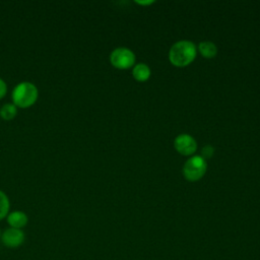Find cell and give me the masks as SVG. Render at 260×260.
<instances>
[{
  "label": "cell",
  "mask_w": 260,
  "mask_h": 260,
  "mask_svg": "<svg viewBox=\"0 0 260 260\" xmlns=\"http://www.w3.org/2000/svg\"><path fill=\"white\" fill-rule=\"evenodd\" d=\"M196 57L195 45L190 41H179L175 43L169 53L170 61L177 67L189 65Z\"/></svg>",
  "instance_id": "cell-1"
},
{
  "label": "cell",
  "mask_w": 260,
  "mask_h": 260,
  "mask_svg": "<svg viewBox=\"0 0 260 260\" xmlns=\"http://www.w3.org/2000/svg\"><path fill=\"white\" fill-rule=\"evenodd\" d=\"M38 88L35 84L23 81L18 83L12 90L13 104L20 108H28L35 104L38 99Z\"/></svg>",
  "instance_id": "cell-2"
},
{
  "label": "cell",
  "mask_w": 260,
  "mask_h": 260,
  "mask_svg": "<svg viewBox=\"0 0 260 260\" xmlns=\"http://www.w3.org/2000/svg\"><path fill=\"white\" fill-rule=\"evenodd\" d=\"M206 172V162L201 156H192L183 168L184 177L191 182L200 180Z\"/></svg>",
  "instance_id": "cell-3"
},
{
  "label": "cell",
  "mask_w": 260,
  "mask_h": 260,
  "mask_svg": "<svg viewBox=\"0 0 260 260\" xmlns=\"http://www.w3.org/2000/svg\"><path fill=\"white\" fill-rule=\"evenodd\" d=\"M112 65L118 69L130 68L135 62L134 53L127 48H117L110 55Z\"/></svg>",
  "instance_id": "cell-4"
},
{
  "label": "cell",
  "mask_w": 260,
  "mask_h": 260,
  "mask_svg": "<svg viewBox=\"0 0 260 260\" xmlns=\"http://www.w3.org/2000/svg\"><path fill=\"white\" fill-rule=\"evenodd\" d=\"M176 150L183 155H191L196 151L197 145L194 138L188 134H181L174 141Z\"/></svg>",
  "instance_id": "cell-5"
},
{
  "label": "cell",
  "mask_w": 260,
  "mask_h": 260,
  "mask_svg": "<svg viewBox=\"0 0 260 260\" xmlns=\"http://www.w3.org/2000/svg\"><path fill=\"white\" fill-rule=\"evenodd\" d=\"M24 241V234L21 230L10 228L2 234V242L6 247L16 248L19 247Z\"/></svg>",
  "instance_id": "cell-6"
},
{
  "label": "cell",
  "mask_w": 260,
  "mask_h": 260,
  "mask_svg": "<svg viewBox=\"0 0 260 260\" xmlns=\"http://www.w3.org/2000/svg\"><path fill=\"white\" fill-rule=\"evenodd\" d=\"M27 220V215L22 211H13L7 216V222L11 225V228L18 230L26 225Z\"/></svg>",
  "instance_id": "cell-7"
},
{
  "label": "cell",
  "mask_w": 260,
  "mask_h": 260,
  "mask_svg": "<svg viewBox=\"0 0 260 260\" xmlns=\"http://www.w3.org/2000/svg\"><path fill=\"white\" fill-rule=\"evenodd\" d=\"M132 74L137 81H145L150 76V69L146 64L139 63L134 66Z\"/></svg>",
  "instance_id": "cell-8"
},
{
  "label": "cell",
  "mask_w": 260,
  "mask_h": 260,
  "mask_svg": "<svg viewBox=\"0 0 260 260\" xmlns=\"http://www.w3.org/2000/svg\"><path fill=\"white\" fill-rule=\"evenodd\" d=\"M199 52L204 58H212L216 55L217 49L213 43L205 41L199 44Z\"/></svg>",
  "instance_id": "cell-9"
},
{
  "label": "cell",
  "mask_w": 260,
  "mask_h": 260,
  "mask_svg": "<svg viewBox=\"0 0 260 260\" xmlns=\"http://www.w3.org/2000/svg\"><path fill=\"white\" fill-rule=\"evenodd\" d=\"M17 109L14 104H5L0 109V116L4 120H11L16 116Z\"/></svg>",
  "instance_id": "cell-10"
},
{
  "label": "cell",
  "mask_w": 260,
  "mask_h": 260,
  "mask_svg": "<svg viewBox=\"0 0 260 260\" xmlns=\"http://www.w3.org/2000/svg\"><path fill=\"white\" fill-rule=\"evenodd\" d=\"M9 200L6 194L0 191V219L4 218L9 211Z\"/></svg>",
  "instance_id": "cell-11"
},
{
  "label": "cell",
  "mask_w": 260,
  "mask_h": 260,
  "mask_svg": "<svg viewBox=\"0 0 260 260\" xmlns=\"http://www.w3.org/2000/svg\"><path fill=\"white\" fill-rule=\"evenodd\" d=\"M212 153H213V147L212 146H210V145H206V146H204L203 148H202V155L204 156V157H210L211 155H212Z\"/></svg>",
  "instance_id": "cell-12"
},
{
  "label": "cell",
  "mask_w": 260,
  "mask_h": 260,
  "mask_svg": "<svg viewBox=\"0 0 260 260\" xmlns=\"http://www.w3.org/2000/svg\"><path fill=\"white\" fill-rule=\"evenodd\" d=\"M6 91H7L6 83L4 82L3 79L0 78V99H2L6 94Z\"/></svg>",
  "instance_id": "cell-13"
},
{
  "label": "cell",
  "mask_w": 260,
  "mask_h": 260,
  "mask_svg": "<svg viewBox=\"0 0 260 260\" xmlns=\"http://www.w3.org/2000/svg\"><path fill=\"white\" fill-rule=\"evenodd\" d=\"M136 2L141 5H146V4H151L153 1H136Z\"/></svg>",
  "instance_id": "cell-14"
}]
</instances>
